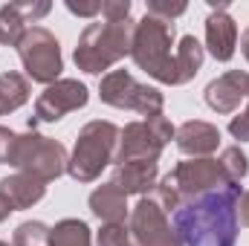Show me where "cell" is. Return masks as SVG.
I'll use <instances>...</instances> for the list:
<instances>
[{
    "label": "cell",
    "instance_id": "cell-19",
    "mask_svg": "<svg viewBox=\"0 0 249 246\" xmlns=\"http://www.w3.org/2000/svg\"><path fill=\"white\" fill-rule=\"evenodd\" d=\"M50 246H93L90 226L78 217H64L50 226Z\"/></svg>",
    "mask_w": 249,
    "mask_h": 246
},
{
    "label": "cell",
    "instance_id": "cell-13",
    "mask_svg": "<svg viewBox=\"0 0 249 246\" xmlns=\"http://www.w3.org/2000/svg\"><path fill=\"white\" fill-rule=\"evenodd\" d=\"M203 99L220 116L235 113L241 107V102L249 99V72H244V70H229V72L212 78L206 84V90H203Z\"/></svg>",
    "mask_w": 249,
    "mask_h": 246
},
{
    "label": "cell",
    "instance_id": "cell-1",
    "mask_svg": "<svg viewBox=\"0 0 249 246\" xmlns=\"http://www.w3.org/2000/svg\"><path fill=\"white\" fill-rule=\"evenodd\" d=\"M241 185L226 183L183 203L171 214V226L183 246H238Z\"/></svg>",
    "mask_w": 249,
    "mask_h": 246
},
{
    "label": "cell",
    "instance_id": "cell-17",
    "mask_svg": "<svg viewBox=\"0 0 249 246\" xmlns=\"http://www.w3.org/2000/svg\"><path fill=\"white\" fill-rule=\"evenodd\" d=\"M0 191L9 197V203L15 206V211H23V209H32L35 203L44 200L47 183H41V180L18 171V174H9V177L0 180Z\"/></svg>",
    "mask_w": 249,
    "mask_h": 246
},
{
    "label": "cell",
    "instance_id": "cell-26",
    "mask_svg": "<svg viewBox=\"0 0 249 246\" xmlns=\"http://www.w3.org/2000/svg\"><path fill=\"white\" fill-rule=\"evenodd\" d=\"M105 20H127L130 18V0H102Z\"/></svg>",
    "mask_w": 249,
    "mask_h": 246
},
{
    "label": "cell",
    "instance_id": "cell-24",
    "mask_svg": "<svg viewBox=\"0 0 249 246\" xmlns=\"http://www.w3.org/2000/svg\"><path fill=\"white\" fill-rule=\"evenodd\" d=\"M186 3H168V0H148V15L160 18V20H168L174 23V18L186 15Z\"/></svg>",
    "mask_w": 249,
    "mask_h": 246
},
{
    "label": "cell",
    "instance_id": "cell-14",
    "mask_svg": "<svg viewBox=\"0 0 249 246\" xmlns=\"http://www.w3.org/2000/svg\"><path fill=\"white\" fill-rule=\"evenodd\" d=\"M174 145L180 154H186L188 159H203L212 157L220 145V130L217 124L203 122V119H188L177 127L174 133Z\"/></svg>",
    "mask_w": 249,
    "mask_h": 246
},
{
    "label": "cell",
    "instance_id": "cell-3",
    "mask_svg": "<svg viewBox=\"0 0 249 246\" xmlns=\"http://www.w3.org/2000/svg\"><path fill=\"white\" fill-rule=\"evenodd\" d=\"M136 20H105V23H87L75 44V67L87 75H107L113 64H119L124 55H130Z\"/></svg>",
    "mask_w": 249,
    "mask_h": 246
},
{
    "label": "cell",
    "instance_id": "cell-21",
    "mask_svg": "<svg viewBox=\"0 0 249 246\" xmlns=\"http://www.w3.org/2000/svg\"><path fill=\"white\" fill-rule=\"evenodd\" d=\"M220 168H223V174H226V180L229 183H238L249 174V159L247 154L241 151V145H229V148H223V154H220Z\"/></svg>",
    "mask_w": 249,
    "mask_h": 246
},
{
    "label": "cell",
    "instance_id": "cell-2",
    "mask_svg": "<svg viewBox=\"0 0 249 246\" xmlns=\"http://www.w3.org/2000/svg\"><path fill=\"white\" fill-rule=\"evenodd\" d=\"M130 58L142 72H148L160 84H171V87L183 84L177 67V47H174V23L168 20H160L145 12V18H139L133 26Z\"/></svg>",
    "mask_w": 249,
    "mask_h": 246
},
{
    "label": "cell",
    "instance_id": "cell-22",
    "mask_svg": "<svg viewBox=\"0 0 249 246\" xmlns=\"http://www.w3.org/2000/svg\"><path fill=\"white\" fill-rule=\"evenodd\" d=\"M12 246H50V226L41 220H26L15 229Z\"/></svg>",
    "mask_w": 249,
    "mask_h": 246
},
{
    "label": "cell",
    "instance_id": "cell-15",
    "mask_svg": "<svg viewBox=\"0 0 249 246\" xmlns=\"http://www.w3.org/2000/svg\"><path fill=\"white\" fill-rule=\"evenodd\" d=\"M119 191L127 197H145L154 191V185L160 183V162H116L113 165V180Z\"/></svg>",
    "mask_w": 249,
    "mask_h": 246
},
{
    "label": "cell",
    "instance_id": "cell-16",
    "mask_svg": "<svg viewBox=\"0 0 249 246\" xmlns=\"http://www.w3.org/2000/svg\"><path fill=\"white\" fill-rule=\"evenodd\" d=\"M90 211L102 220V223H127L130 209H127V194L119 191L113 183L96 185L87 197Z\"/></svg>",
    "mask_w": 249,
    "mask_h": 246
},
{
    "label": "cell",
    "instance_id": "cell-6",
    "mask_svg": "<svg viewBox=\"0 0 249 246\" xmlns=\"http://www.w3.org/2000/svg\"><path fill=\"white\" fill-rule=\"evenodd\" d=\"M67 162H70V154L58 139H50L38 130H26V133H18V145L9 165H15L20 174H29L41 183H53L61 174H67Z\"/></svg>",
    "mask_w": 249,
    "mask_h": 246
},
{
    "label": "cell",
    "instance_id": "cell-31",
    "mask_svg": "<svg viewBox=\"0 0 249 246\" xmlns=\"http://www.w3.org/2000/svg\"><path fill=\"white\" fill-rule=\"evenodd\" d=\"M12 211H15V206H12V203H9V197L0 191V223H3V220H9V214H12Z\"/></svg>",
    "mask_w": 249,
    "mask_h": 246
},
{
    "label": "cell",
    "instance_id": "cell-9",
    "mask_svg": "<svg viewBox=\"0 0 249 246\" xmlns=\"http://www.w3.org/2000/svg\"><path fill=\"white\" fill-rule=\"evenodd\" d=\"M18 55H20L23 70H26V78L47 84V87L58 81L64 70L61 44L47 26H29L18 44Z\"/></svg>",
    "mask_w": 249,
    "mask_h": 246
},
{
    "label": "cell",
    "instance_id": "cell-7",
    "mask_svg": "<svg viewBox=\"0 0 249 246\" xmlns=\"http://www.w3.org/2000/svg\"><path fill=\"white\" fill-rule=\"evenodd\" d=\"M177 127L165 113L127 122L119 130V148L116 162H160L165 145L174 139Z\"/></svg>",
    "mask_w": 249,
    "mask_h": 246
},
{
    "label": "cell",
    "instance_id": "cell-25",
    "mask_svg": "<svg viewBox=\"0 0 249 246\" xmlns=\"http://www.w3.org/2000/svg\"><path fill=\"white\" fill-rule=\"evenodd\" d=\"M15 6H18V12H20V15L26 18V23H35L38 18H44V15H47V12L53 9V6H50L47 0H38V3H35V0H32V3H29V0H18Z\"/></svg>",
    "mask_w": 249,
    "mask_h": 246
},
{
    "label": "cell",
    "instance_id": "cell-23",
    "mask_svg": "<svg viewBox=\"0 0 249 246\" xmlns=\"http://www.w3.org/2000/svg\"><path fill=\"white\" fill-rule=\"evenodd\" d=\"M96 246H136V241L127 223H102L96 235Z\"/></svg>",
    "mask_w": 249,
    "mask_h": 246
},
{
    "label": "cell",
    "instance_id": "cell-28",
    "mask_svg": "<svg viewBox=\"0 0 249 246\" xmlns=\"http://www.w3.org/2000/svg\"><path fill=\"white\" fill-rule=\"evenodd\" d=\"M229 133H232L238 142H249V105H247V110H241L238 116H232V122H229Z\"/></svg>",
    "mask_w": 249,
    "mask_h": 246
},
{
    "label": "cell",
    "instance_id": "cell-10",
    "mask_svg": "<svg viewBox=\"0 0 249 246\" xmlns=\"http://www.w3.org/2000/svg\"><path fill=\"white\" fill-rule=\"evenodd\" d=\"M127 226L136 246H183L171 226V211L154 194L139 197V203L130 209Z\"/></svg>",
    "mask_w": 249,
    "mask_h": 246
},
{
    "label": "cell",
    "instance_id": "cell-29",
    "mask_svg": "<svg viewBox=\"0 0 249 246\" xmlns=\"http://www.w3.org/2000/svg\"><path fill=\"white\" fill-rule=\"evenodd\" d=\"M72 15H78V18H96V15H102V0H93V3H75V0H67L64 3Z\"/></svg>",
    "mask_w": 249,
    "mask_h": 246
},
{
    "label": "cell",
    "instance_id": "cell-20",
    "mask_svg": "<svg viewBox=\"0 0 249 246\" xmlns=\"http://www.w3.org/2000/svg\"><path fill=\"white\" fill-rule=\"evenodd\" d=\"M26 18L18 12L15 3H6L0 6V44L3 47H18L20 38L26 35Z\"/></svg>",
    "mask_w": 249,
    "mask_h": 246
},
{
    "label": "cell",
    "instance_id": "cell-8",
    "mask_svg": "<svg viewBox=\"0 0 249 246\" xmlns=\"http://www.w3.org/2000/svg\"><path fill=\"white\" fill-rule=\"evenodd\" d=\"M99 99L116 110H136L139 116H160L165 107V96L133 78V72L127 70H110L107 75H102L99 81Z\"/></svg>",
    "mask_w": 249,
    "mask_h": 246
},
{
    "label": "cell",
    "instance_id": "cell-4",
    "mask_svg": "<svg viewBox=\"0 0 249 246\" xmlns=\"http://www.w3.org/2000/svg\"><path fill=\"white\" fill-rule=\"evenodd\" d=\"M226 174L220 168V162L214 157H203V159H183L177 162L160 183L154 185V197L174 214L183 203L206 194V191H214L220 185H226Z\"/></svg>",
    "mask_w": 249,
    "mask_h": 246
},
{
    "label": "cell",
    "instance_id": "cell-27",
    "mask_svg": "<svg viewBox=\"0 0 249 246\" xmlns=\"http://www.w3.org/2000/svg\"><path fill=\"white\" fill-rule=\"evenodd\" d=\"M15 145H18V133L0 124V165H9V162H12Z\"/></svg>",
    "mask_w": 249,
    "mask_h": 246
},
{
    "label": "cell",
    "instance_id": "cell-33",
    "mask_svg": "<svg viewBox=\"0 0 249 246\" xmlns=\"http://www.w3.org/2000/svg\"><path fill=\"white\" fill-rule=\"evenodd\" d=\"M0 246H9V244H6V241H0Z\"/></svg>",
    "mask_w": 249,
    "mask_h": 246
},
{
    "label": "cell",
    "instance_id": "cell-12",
    "mask_svg": "<svg viewBox=\"0 0 249 246\" xmlns=\"http://www.w3.org/2000/svg\"><path fill=\"white\" fill-rule=\"evenodd\" d=\"M212 15L206 18V50L214 61H232L238 50V23L229 15V0H209Z\"/></svg>",
    "mask_w": 249,
    "mask_h": 246
},
{
    "label": "cell",
    "instance_id": "cell-11",
    "mask_svg": "<svg viewBox=\"0 0 249 246\" xmlns=\"http://www.w3.org/2000/svg\"><path fill=\"white\" fill-rule=\"evenodd\" d=\"M87 102H90V90H87L84 81H78V78H58L55 84H50L38 96L35 110L29 116V130H35L38 124L61 122L67 113L81 110Z\"/></svg>",
    "mask_w": 249,
    "mask_h": 246
},
{
    "label": "cell",
    "instance_id": "cell-30",
    "mask_svg": "<svg viewBox=\"0 0 249 246\" xmlns=\"http://www.w3.org/2000/svg\"><path fill=\"white\" fill-rule=\"evenodd\" d=\"M238 220H241V226L249 229V191H244L238 200Z\"/></svg>",
    "mask_w": 249,
    "mask_h": 246
},
{
    "label": "cell",
    "instance_id": "cell-18",
    "mask_svg": "<svg viewBox=\"0 0 249 246\" xmlns=\"http://www.w3.org/2000/svg\"><path fill=\"white\" fill-rule=\"evenodd\" d=\"M29 93H32V87L23 72H15V70L0 72V116L20 110L29 102Z\"/></svg>",
    "mask_w": 249,
    "mask_h": 246
},
{
    "label": "cell",
    "instance_id": "cell-32",
    "mask_svg": "<svg viewBox=\"0 0 249 246\" xmlns=\"http://www.w3.org/2000/svg\"><path fill=\"white\" fill-rule=\"evenodd\" d=\"M241 53H244V58L249 64V26L244 29V35H241Z\"/></svg>",
    "mask_w": 249,
    "mask_h": 246
},
{
    "label": "cell",
    "instance_id": "cell-5",
    "mask_svg": "<svg viewBox=\"0 0 249 246\" xmlns=\"http://www.w3.org/2000/svg\"><path fill=\"white\" fill-rule=\"evenodd\" d=\"M116 148H119V127L107 119H93L87 122L72 145L67 174L75 183H96L102 171L116 162Z\"/></svg>",
    "mask_w": 249,
    "mask_h": 246
}]
</instances>
